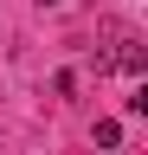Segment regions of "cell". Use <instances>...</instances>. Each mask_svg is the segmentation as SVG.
I'll return each mask as SVG.
<instances>
[{
    "mask_svg": "<svg viewBox=\"0 0 148 155\" xmlns=\"http://www.w3.org/2000/svg\"><path fill=\"white\" fill-rule=\"evenodd\" d=\"M109 65H122V71H142V45H135V39H116V52H109Z\"/></svg>",
    "mask_w": 148,
    "mask_h": 155,
    "instance_id": "1",
    "label": "cell"
},
{
    "mask_svg": "<svg viewBox=\"0 0 148 155\" xmlns=\"http://www.w3.org/2000/svg\"><path fill=\"white\" fill-rule=\"evenodd\" d=\"M97 149H103V155L122 149V123H116V116H103V123H97Z\"/></svg>",
    "mask_w": 148,
    "mask_h": 155,
    "instance_id": "2",
    "label": "cell"
},
{
    "mask_svg": "<svg viewBox=\"0 0 148 155\" xmlns=\"http://www.w3.org/2000/svg\"><path fill=\"white\" fill-rule=\"evenodd\" d=\"M39 7H58V0H39Z\"/></svg>",
    "mask_w": 148,
    "mask_h": 155,
    "instance_id": "3",
    "label": "cell"
},
{
    "mask_svg": "<svg viewBox=\"0 0 148 155\" xmlns=\"http://www.w3.org/2000/svg\"><path fill=\"white\" fill-rule=\"evenodd\" d=\"M109 155H116V149H109Z\"/></svg>",
    "mask_w": 148,
    "mask_h": 155,
    "instance_id": "4",
    "label": "cell"
}]
</instances>
